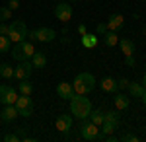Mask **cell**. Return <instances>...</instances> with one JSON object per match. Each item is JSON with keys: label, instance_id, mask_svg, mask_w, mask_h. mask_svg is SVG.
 I'll return each mask as SVG.
<instances>
[{"label": "cell", "instance_id": "cell-1", "mask_svg": "<svg viewBox=\"0 0 146 142\" xmlns=\"http://www.w3.org/2000/svg\"><path fill=\"white\" fill-rule=\"evenodd\" d=\"M70 113L74 117H78L80 121L88 119L92 113V101L86 96H82V94H74L70 98Z\"/></svg>", "mask_w": 146, "mask_h": 142}, {"label": "cell", "instance_id": "cell-2", "mask_svg": "<svg viewBox=\"0 0 146 142\" xmlns=\"http://www.w3.org/2000/svg\"><path fill=\"white\" fill-rule=\"evenodd\" d=\"M72 88H74V94L88 96L90 92H94V88H96V78H94V74H90V72H80V74H76V78H74Z\"/></svg>", "mask_w": 146, "mask_h": 142}, {"label": "cell", "instance_id": "cell-3", "mask_svg": "<svg viewBox=\"0 0 146 142\" xmlns=\"http://www.w3.org/2000/svg\"><path fill=\"white\" fill-rule=\"evenodd\" d=\"M35 53V47H33V41H20L16 43V47L12 49V58L16 60H29Z\"/></svg>", "mask_w": 146, "mask_h": 142}, {"label": "cell", "instance_id": "cell-4", "mask_svg": "<svg viewBox=\"0 0 146 142\" xmlns=\"http://www.w3.org/2000/svg\"><path fill=\"white\" fill-rule=\"evenodd\" d=\"M27 25H25V22H22V20H16L14 23H10L8 25V37H10V41H14V43H20V41H23L25 37H27Z\"/></svg>", "mask_w": 146, "mask_h": 142}, {"label": "cell", "instance_id": "cell-5", "mask_svg": "<svg viewBox=\"0 0 146 142\" xmlns=\"http://www.w3.org/2000/svg\"><path fill=\"white\" fill-rule=\"evenodd\" d=\"M80 134H82L84 140H98L100 127L94 125L90 119H82V123H80Z\"/></svg>", "mask_w": 146, "mask_h": 142}, {"label": "cell", "instance_id": "cell-6", "mask_svg": "<svg viewBox=\"0 0 146 142\" xmlns=\"http://www.w3.org/2000/svg\"><path fill=\"white\" fill-rule=\"evenodd\" d=\"M16 107H18V113H20V117H31V113H33V101L29 96H18L16 99Z\"/></svg>", "mask_w": 146, "mask_h": 142}, {"label": "cell", "instance_id": "cell-7", "mask_svg": "<svg viewBox=\"0 0 146 142\" xmlns=\"http://www.w3.org/2000/svg\"><path fill=\"white\" fill-rule=\"evenodd\" d=\"M55 18L58 22L66 23L72 20V6L68 4V2H60V4H56L55 6Z\"/></svg>", "mask_w": 146, "mask_h": 142}, {"label": "cell", "instance_id": "cell-8", "mask_svg": "<svg viewBox=\"0 0 146 142\" xmlns=\"http://www.w3.org/2000/svg\"><path fill=\"white\" fill-rule=\"evenodd\" d=\"M18 99V92L12 86H0V101L4 105H16Z\"/></svg>", "mask_w": 146, "mask_h": 142}, {"label": "cell", "instance_id": "cell-9", "mask_svg": "<svg viewBox=\"0 0 146 142\" xmlns=\"http://www.w3.org/2000/svg\"><path fill=\"white\" fill-rule=\"evenodd\" d=\"M33 70H35V68H33V64H31V60H22L20 64L16 66L14 76H16V80H25V78L31 76Z\"/></svg>", "mask_w": 146, "mask_h": 142}, {"label": "cell", "instance_id": "cell-10", "mask_svg": "<svg viewBox=\"0 0 146 142\" xmlns=\"http://www.w3.org/2000/svg\"><path fill=\"white\" fill-rule=\"evenodd\" d=\"M33 35H35L33 41H39V43H51L56 37L55 29H51V27H39V29L33 31Z\"/></svg>", "mask_w": 146, "mask_h": 142}, {"label": "cell", "instance_id": "cell-11", "mask_svg": "<svg viewBox=\"0 0 146 142\" xmlns=\"http://www.w3.org/2000/svg\"><path fill=\"white\" fill-rule=\"evenodd\" d=\"M55 127H56V131L58 132H62V134H68L70 132V129H72V117L70 115H58L55 121Z\"/></svg>", "mask_w": 146, "mask_h": 142}, {"label": "cell", "instance_id": "cell-12", "mask_svg": "<svg viewBox=\"0 0 146 142\" xmlns=\"http://www.w3.org/2000/svg\"><path fill=\"white\" fill-rule=\"evenodd\" d=\"M125 27V16L123 14H111L109 22H107V29L109 31H119Z\"/></svg>", "mask_w": 146, "mask_h": 142}, {"label": "cell", "instance_id": "cell-13", "mask_svg": "<svg viewBox=\"0 0 146 142\" xmlns=\"http://www.w3.org/2000/svg\"><path fill=\"white\" fill-rule=\"evenodd\" d=\"M56 96L62 99H66V101H70V98L74 96V88H72V84H68V82H60L58 86H56Z\"/></svg>", "mask_w": 146, "mask_h": 142}, {"label": "cell", "instance_id": "cell-14", "mask_svg": "<svg viewBox=\"0 0 146 142\" xmlns=\"http://www.w3.org/2000/svg\"><path fill=\"white\" fill-rule=\"evenodd\" d=\"M29 60H31V64H33L35 70H41V68H45V66H47V55H45V53H41V51H35L33 56H31Z\"/></svg>", "mask_w": 146, "mask_h": 142}, {"label": "cell", "instance_id": "cell-15", "mask_svg": "<svg viewBox=\"0 0 146 142\" xmlns=\"http://www.w3.org/2000/svg\"><path fill=\"white\" fill-rule=\"evenodd\" d=\"M18 115H20V113H18V107H16V105H6V107L2 109V113H0V117H2V121H4V123L14 121Z\"/></svg>", "mask_w": 146, "mask_h": 142}, {"label": "cell", "instance_id": "cell-16", "mask_svg": "<svg viewBox=\"0 0 146 142\" xmlns=\"http://www.w3.org/2000/svg\"><path fill=\"white\" fill-rule=\"evenodd\" d=\"M101 90L103 92H107V94H115L117 90H119V86H117V80L115 78H103L101 80Z\"/></svg>", "mask_w": 146, "mask_h": 142}, {"label": "cell", "instance_id": "cell-17", "mask_svg": "<svg viewBox=\"0 0 146 142\" xmlns=\"http://www.w3.org/2000/svg\"><path fill=\"white\" fill-rule=\"evenodd\" d=\"M119 47H121V51H123V55L125 56H129V55H135V43L131 41V39H119Z\"/></svg>", "mask_w": 146, "mask_h": 142}, {"label": "cell", "instance_id": "cell-18", "mask_svg": "<svg viewBox=\"0 0 146 142\" xmlns=\"http://www.w3.org/2000/svg\"><path fill=\"white\" fill-rule=\"evenodd\" d=\"M82 45H84L86 49L96 47V45H98V35H96V33H84V35H82Z\"/></svg>", "mask_w": 146, "mask_h": 142}, {"label": "cell", "instance_id": "cell-19", "mask_svg": "<svg viewBox=\"0 0 146 142\" xmlns=\"http://www.w3.org/2000/svg\"><path fill=\"white\" fill-rule=\"evenodd\" d=\"M113 103H115V107L121 111V109H127L129 105H131V101H129V98L125 96V94H117L115 96V99H113Z\"/></svg>", "mask_w": 146, "mask_h": 142}, {"label": "cell", "instance_id": "cell-20", "mask_svg": "<svg viewBox=\"0 0 146 142\" xmlns=\"http://www.w3.org/2000/svg\"><path fill=\"white\" fill-rule=\"evenodd\" d=\"M127 90H129V94H131L133 98H140V96L144 94V90H146V88L142 86V84H138V82H131Z\"/></svg>", "mask_w": 146, "mask_h": 142}, {"label": "cell", "instance_id": "cell-21", "mask_svg": "<svg viewBox=\"0 0 146 142\" xmlns=\"http://www.w3.org/2000/svg\"><path fill=\"white\" fill-rule=\"evenodd\" d=\"M103 43L107 45V47H115V45L119 43V37H117V31H107L103 33Z\"/></svg>", "mask_w": 146, "mask_h": 142}, {"label": "cell", "instance_id": "cell-22", "mask_svg": "<svg viewBox=\"0 0 146 142\" xmlns=\"http://www.w3.org/2000/svg\"><path fill=\"white\" fill-rule=\"evenodd\" d=\"M88 119H90L94 125L101 127V123H103V119H105V113H103L101 109H94V111L90 113V117H88Z\"/></svg>", "mask_w": 146, "mask_h": 142}, {"label": "cell", "instance_id": "cell-23", "mask_svg": "<svg viewBox=\"0 0 146 142\" xmlns=\"http://www.w3.org/2000/svg\"><path fill=\"white\" fill-rule=\"evenodd\" d=\"M20 94H25V96H31V92H33V84L29 82V78H25V80H20Z\"/></svg>", "mask_w": 146, "mask_h": 142}, {"label": "cell", "instance_id": "cell-24", "mask_svg": "<svg viewBox=\"0 0 146 142\" xmlns=\"http://www.w3.org/2000/svg\"><path fill=\"white\" fill-rule=\"evenodd\" d=\"M0 76L2 78H14V68L10 64H0Z\"/></svg>", "mask_w": 146, "mask_h": 142}, {"label": "cell", "instance_id": "cell-25", "mask_svg": "<svg viewBox=\"0 0 146 142\" xmlns=\"http://www.w3.org/2000/svg\"><path fill=\"white\" fill-rule=\"evenodd\" d=\"M12 20V10L8 6H0V22H10Z\"/></svg>", "mask_w": 146, "mask_h": 142}, {"label": "cell", "instance_id": "cell-26", "mask_svg": "<svg viewBox=\"0 0 146 142\" xmlns=\"http://www.w3.org/2000/svg\"><path fill=\"white\" fill-rule=\"evenodd\" d=\"M121 140H123V142H138V136L129 132V134H123V136H121Z\"/></svg>", "mask_w": 146, "mask_h": 142}, {"label": "cell", "instance_id": "cell-27", "mask_svg": "<svg viewBox=\"0 0 146 142\" xmlns=\"http://www.w3.org/2000/svg\"><path fill=\"white\" fill-rule=\"evenodd\" d=\"M129 84H131V82H129L127 78H123V80H117V86H119V90H127V88H129Z\"/></svg>", "mask_w": 146, "mask_h": 142}, {"label": "cell", "instance_id": "cell-28", "mask_svg": "<svg viewBox=\"0 0 146 142\" xmlns=\"http://www.w3.org/2000/svg\"><path fill=\"white\" fill-rule=\"evenodd\" d=\"M18 140H20L18 134H6V136H4V142H18Z\"/></svg>", "mask_w": 146, "mask_h": 142}, {"label": "cell", "instance_id": "cell-29", "mask_svg": "<svg viewBox=\"0 0 146 142\" xmlns=\"http://www.w3.org/2000/svg\"><path fill=\"white\" fill-rule=\"evenodd\" d=\"M96 31L100 33V35H103V33L107 31V23H98V27H96Z\"/></svg>", "mask_w": 146, "mask_h": 142}, {"label": "cell", "instance_id": "cell-30", "mask_svg": "<svg viewBox=\"0 0 146 142\" xmlns=\"http://www.w3.org/2000/svg\"><path fill=\"white\" fill-rule=\"evenodd\" d=\"M8 8H10V10H18V8H20V0H10V2H8Z\"/></svg>", "mask_w": 146, "mask_h": 142}, {"label": "cell", "instance_id": "cell-31", "mask_svg": "<svg viewBox=\"0 0 146 142\" xmlns=\"http://www.w3.org/2000/svg\"><path fill=\"white\" fill-rule=\"evenodd\" d=\"M0 35H8V25L4 22H0Z\"/></svg>", "mask_w": 146, "mask_h": 142}, {"label": "cell", "instance_id": "cell-32", "mask_svg": "<svg viewBox=\"0 0 146 142\" xmlns=\"http://www.w3.org/2000/svg\"><path fill=\"white\" fill-rule=\"evenodd\" d=\"M125 60H127V64H129V66H135V56H133V55L125 56Z\"/></svg>", "mask_w": 146, "mask_h": 142}, {"label": "cell", "instance_id": "cell-33", "mask_svg": "<svg viewBox=\"0 0 146 142\" xmlns=\"http://www.w3.org/2000/svg\"><path fill=\"white\" fill-rule=\"evenodd\" d=\"M78 31H80V35H84V33H86V25H80Z\"/></svg>", "mask_w": 146, "mask_h": 142}, {"label": "cell", "instance_id": "cell-34", "mask_svg": "<svg viewBox=\"0 0 146 142\" xmlns=\"http://www.w3.org/2000/svg\"><path fill=\"white\" fill-rule=\"evenodd\" d=\"M140 99H142V103H144V107H146V90H144V94L140 96Z\"/></svg>", "mask_w": 146, "mask_h": 142}, {"label": "cell", "instance_id": "cell-35", "mask_svg": "<svg viewBox=\"0 0 146 142\" xmlns=\"http://www.w3.org/2000/svg\"><path fill=\"white\" fill-rule=\"evenodd\" d=\"M142 86L146 88V74H144V78H142Z\"/></svg>", "mask_w": 146, "mask_h": 142}, {"label": "cell", "instance_id": "cell-36", "mask_svg": "<svg viewBox=\"0 0 146 142\" xmlns=\"http://www.w3.org/2000/svg\"><path fill=\"white\" fill-rule=\"evenodd\" d=\"M70 2H74V0H70Z\"/></svg>", "mask_w": 146, "mask_h": 142}]
</instances>
